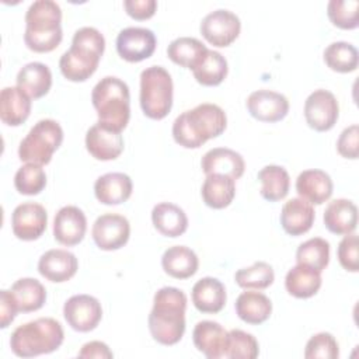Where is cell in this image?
<instances>
[{
  "instance_id": "15",
  "label": "cell",
  "mask_w": 359,
  "mask_h": 359,
  "mask_svg": "<svg viewBox=\"0 0 359 359\" xmlns=\"http://www.w3.org/2000/svg\"><path fill=\"white\" fill-rule=\"evenodd\" d=\"M247 109L250 115L261 122L282 121L289 112L287 98L272 90H257L247 98Z\"/></svg>"
},
{
  "instance_id": "24",
  "label": "cell",
  "mask_w": 359,
  "mask_h": 359,
  "mask_svg": "<svg viewBox=\"0 0 359 359\" xmlns=\"http://www.w3.org/2000/svg\"><path fill=\"white\" fill-rule=\"evenodd\" d=\"M325 227L338 236H346L355 231L358 226V208L345 198L331 201L324 212Z\"/></svg>"
},
{
  "instance_id": "21",
  "label": "cell",
  "mask_w": 359,
  "mask_h": 359,
  "mask_svg": "<svg viewBox=\"0 0 359 359\" xmlns=\"http://www.w3.org/2000/svg\"><path fill=\"white\" fill-rule=\"evenodd\" d=\"M334 184L331 177L318 168L304 170L296 180V191L300 198L311 205H321L332 195Z\"/></svg>"
},
{
  "instance_id": "29",
  "label": "cell",
  "mask_w": 359,
  "mask_h": 359,
  "mask_svg": "<svg viewBox=\"0 0 359 359\" xmlns=\"http://www.w3.org/2000/svg\"><path fill=\"white\" fill-rule=\"evenodd\" d=\"M15 80L17 87L34 100L48 94L52 87V73L49 67L41 62H31L22 66Z\"/></svg>"
},
{
  "instance_id": "7",
  "label": "cell",
  "mask_w": 359,
  "mask_h": 359,
  "mask_svg": "<svg viewBox=\"0 0 359 359\" xmlns=\"http://www.w3.org/2000/svg\"><path fill=\"white\" fill-rule=\"evenodd\" d=\"M172 79L163 66H150L140 73V107L150 119H163L172 107Z\"/></svg>"
},
{
  "instance_id": "6",
  "label": "cell",
  "mask_w": 359,
  "mask_h": 359,
  "mask_svg": "<svg viewBox=\"0 0 359 359\" xmlns=\"http://www.w3.org/2000/svg\"><path fill=\"white\" fill-rule=\"evenodd\" d=\"M65 338L60 323L41 317L17 327L10 338L11 351L20 358H32L56 351Z\"/></svg>"
},
{
  "instance_id": "26",
  "label": "cell",
  "mask_w": 359,
  "mask_h": 359,
  "mask_svg": "<svg viewBox=\"0 0 359 359\" xmlns=\"http://www.w3.org/2000/svg\"><path fill=\"white\" fill-rule=\"evenodd\" d=\"M192 303L201 313H219L227 300L224 285L212 276L199 279L192 287Z\"/></svg>"
},
{
  "instance_id": "1",
  "label": "cell",
  "mask_w": 359,
  "mask_h": 359,
  "mask_svg": "<svg viewBox=\"0 0 359 359\" xmlns=\"http://www.w3.org/2000/svg\"><path fill=\"white\" fill-rule=\"evenodd\" d=\"M187 294L172 286L161 287L153 299L149 314V330L154 341L161 345H175L185 332Z\"/></svg>"
},
{
  "instance_id": "38",
  "label": "cell",
  "mask_w": 359,
  "mask_h": 359,
  "mask_svg": "<svg viewBox=\"0 0 359 359\" xmlns=\"http://www.w3.org/2000/svg\"><path fill=\"white\" fill-rule=\"evenodd\" d=\"M296 261L321 272L330 262V243L321 237L306 240L297 247Z\"/></svg>"
},
{
  "instance_id": "35",
  "label": "cell",
  "mask_w": 359,
  "mask_h": 359,
  "mask_svg": "<svg viewBox=\"0 0 359 359\" xmlns=\"http://www.w3.org/2000/svg\"><path fill=\"white\" fill-rule=\"evenodd\" d=\"M258 180L261 181V196L269 202H276L283 199L290 187V177L287 171L275 164L265 165L258 172Z\"/></svg>"
},
{
  "instance_id": "12",
  "label": "cell",
  "mask_w": 359,
  "mask_h": 359,
  "mask_svg": "<svg viewBox=\"0 0 359 359\" xmlns=\"http://www.w3.org/2000/svg\"><path fill=\"white\" fill-rule=\"evenodd\" d=\"M156 43L154 32L143 27L123 28L116 36L118 55L130 63L150 57L156 49Z\"/></svg>"
},
{
  "instance_id": "37",
  "label": "cell",
  "mask_w": 359,
  "mask_h": 359,
  "mask_svg": "<svg viewBox=\"0 0 359 359\" xmlns=\"http://www.w3.org/2000/svg\"><path fill=\"white\" fill-rule=\"evenodd\" d=\"M324 62L334 72L351 73L358 67L359 53L352 43L337 41L325 48Z\"/></svg>"
},
{
  "instance_id": "32",
  "label": "cell",
  "mask_w": 359,
  "mask_h": 359,
  "mask_svg": "<svg viewBox=\"0 0 359 359\" xmlns=\"http://www.w3.org/2000/svg\"><path fill=\"white\" fill-rule=\"evenodd\" d=\"M236 313L247 324H262L272 313V302L261 292H243L236 300Z\"/></svg>"
},
{
  "instance_id": "47",
  "label": "cell",
  "mask_w": 359,
  "mask_h": 359,
  "mask_svg": "<svg viewBox=\"0 0 359 359\" xmlns=\"http://www.w3.org/2000/svg\"><path fill=\"white\" fill-rule=\"evenodd\" d=\"M18 313V306L11 290L3 289L0 292V327L7 328Z\"/></svg>"
},
{
  "instance_id": "11",
  "label": "cell",
  "mask_w": 359,
  "mask_h": 359,
  "mask_svg": "<svg viewBox=\"0 0 359 359\" xmlns=\"http://www.w3.org/2000/svg\"><path fill=\"white\" fill-rule=\"evenodd\" d=\"M63 316L74 331L88 332L101 321L102 307L94 296L74 294L66 300L63 306Z\"/></svg>"
},
{
  "instance_id": "2",
  "label": "cell",
  "mask_w": 359,
  "mask_h": 359,
  "mask_svg": "<svg viewBox=\"0 0 359 359\" xmlns=\"http://www.w3.org/2000/svg\"><path fill=\"white\" fill-rule=\"evenodd\" d=\"M224 111L210 102H203L180 114L172 123L174 140L185 149H198L209 139L217 137L226 129Z\"/></svg>"
},
{
  "instance_id": "41",
  "label": "cell",
  "mask_w": 359,
  "mask_h": 359,
  "mask_svg": "<svg viewBox=\"0 0 359 359\" xmlns=\"http://www.w3.org/2000/svg\"><path fill=\"white\" fill-rule=\"evenodd\" d=\"M259 353L258 341L250 332L243 330H231L227 335L226 358L230 359H255Z\"/></svg>"
},
{
  "instance_id": "34",
  "label": "cell",
  "mask_w": 359,
  "mask_h": 359,
  "mask_svg": "<svg viewBox=\"0 0 359 359\" xmlns=\"http://www.w3.org/2000/svg\"><path fill=\"white\" fill-rule=\"evenodd\" d=\"M227 60L222 53L208 49L196 66L192 69L195 80L206 87L219 86L227 76Z\"/></svg>"
},
{
  "instance_id": "25",
  "label": "cell",
  "mask_w": 359,
  "mask_h": 359,
  "mask_svg": "<svg viewBox=\"0 0 359 359\" xmlns=\"http://www.w3.org/2000/svg\"><path fill=\"white\" fill-rule=\"evenodd\" d=\"M31 112V97L20 87H4L0 93V119L8 126L24 123Z\"/></svg>"
},
{
  "instance_id": "8",
  "label": "cell",
  "mask_w": 359,
  "mask_h": 359,
  "mask_svg": "<svg viewBox=\"0 0 359 359\" xmlns=\"http://www.w3.org/2000/svg\"><path fill=\"white\" fill-rule=\"evenodd\" d=\"M63 142V129L55 119L38 121L21 140L18 157L25 163L45 165Z\"/></svg>"
},
{
  "instance_id": "39",
  "label": "cell",
  "mask_w": 359,
  "mask_h": 359,
  "mask_svg": "<svg viewBox=\"0 0 359 359\" xmlns=\"http://www.w3.org/2000/svg\"><path fill=\"white\" fill-rule=\"evenodd\" d=\"M275 273L268 262L257 261L248 268H241L236 272L234 280L243 289H266L273 283Z\"/></svg>"
},
{
  "instance_id": "36",
  "label": "cell",
  "mask_w": 359,
  "mask_h": 359,
  "mask_svg": "<svg viewBox=\"0 0 359 359\" xmlns=\"http://www.w3.org/2000/svg\"><path fill=\"white\" fill-rule=\"evenodd\" d=\"M208 48L196 38L180 36L170 42L167 56L175 63L187 69H194Z\"/></svg>"
},
{
  "instance_id": "43",
  "label": "cell",
  "mask_w": 359,
  "mask_h": 359,
  "mask_svg": "<svg viewBox=\"0 0 359 359\" xmlns=\"http://www.w3.org/2000/svg\"><path fill=\"white\" fill-rule=\"evenodd\" d=\"M339 356V346L337 339L330 332H318L313 335L304 349L306 359H337Z\"/></svg>"
},
{
  "instance_id": "3",
  "label": "cell",
  "mask_w": 359,
  "mask_h": 359,
  "mask_svg": "<svg viewBox=\"0 0 359 359\" xmlns=\"http://www.w3.org/2000/svg\"><path fill=\"white\" fill-rule=\"evenodd\" d=\"M105 49L104 35L94 27L79 28L72 39V46L59 60L65 79L70 81H86L98 67Z\"/></svg>"
},
{
  "instance_id": "33",
  "label": "cell",
  "mask_w": 359,
  "mask_h": 359,
  "mask_svg": "<svg viewBox=\"0 0 359 359\" xmlns=\"http://www.w3.org/2000/svg\"><path fill=\"white\" fill-rule=\"evenodd\" d=\"M10 290L18 306V311H36L45 304L46 289L35 278H21L11 285Z\"/></svg>"
},
{
  "instance_id": "46",
  "label": "cell",
  "mask_w": 359,
  "mask_h": 359,
  "mask_svg": "<svg viewBox=\"0 0 359 359\" xmlns=\"http://www.w3.org/2000/svg\"><path fill=\"white\" fill-rule=\"evenodd\" d=\"M123 7L135 20H147L154 15L157 8L156 0H125Z\"/></svg>"
},
{
  "instance_id": "9",
  "label": "cell",
  "mask_w": 359,
  "mask_h": 359,
  "mask_svg": "<svg viewBox=\"0 0 359 359\" xmlns=\"http://www.w3.org/2000/svg\"><path fill=\"white\" fill-rule=\"evenodd\" d=\"M199 29L202 36L210 45L224 48L237 39L241 29V22L233 11L219 8L203 17Z\"/></svg>"
},
{
  "instance_id": "45",
  "label": "cell",
  "mask_w": 359,
  "mask_h": 359,
  "mask_svg": "<svg viewBox=\"0 0 359 359\" xmlns=\"http://www.w3.org/2000/svg\"><path fill=\"white\" fill-rule=\"evenodd\" d=\"M358 142H359V126L353 123L341 132L337 140V150L342 157L356 160L359 156Z\"/></svg>"
},
{
  "instance_id": "14",
  "label": "cell",
  "mask_w": 359,
  "mask_h": 359,
  "mask_svg": "<svg viewBox=\"0 0 359 359\" xmlns=\"http://www.w3.org/2000/svg\"><path fill=\"white\" fill-rule=\"evenodd\" d=\"M48 213L41 203L25 202L18 205L11 215V229L17 238L32 241L46 230Z\"/></svg>"
},
{
  "instance_id": "13",
  "label": "cell",
  "mask_w": 359,
  "mask_h": 359,
  "mask_svg": "<svg viewBox=\"0 0 359 359\" xmlns=\"http://www.w3.org/2000/svg\"><path fill=\"white\" fill-rule=\"evenodd\" d=\"M94 243L104 251H112L123 247L130 236L128 219L118 213H105L97 217L91 230Z\"/></svg>"
},
{
  "instance_id": "18",
  "label": "cell",
  "mask_w": 359,
  "mask_h": 359,
  "mask_svg": "<svg viewBox=\"0 0 359 359\" xmlns=\"http://www.w3.org/2000/svg\"><path fill=\"white\" fill-rule=\"evenodd\" d=\"M79 268L76 255L67 250L53 248L41 255L38 261L39 273L55 283H62L72 279Z\"/></svg>"
},
{
  "instance_id": "48",
  "label": "cell",
  "mask_w": 359,
  "mask_h": 359,
  "mask_svg": "<svg viewBox=\"0 0 359 359\" xmlns=\"http://www.w3.org/2000/svg\"><path fill=\"white\" fill-rule=\"evenodd\" d=\"M79 358H97V359H111L114 353L109 351L108 345L101 341H91L81 346L80 352L77 353Z\"/></svg>"
},
{
  "instance_id": "31",
  "label": "cell",
  "mask_w": 359,
  "mask_h": 359,
  "mask_svg": "<svg viewBox=\"0 0 359 359\" xmlns=\"http://www.w3.org/2000/svg\"><path fill=\"white\" fill-rule=\"evenodd\" d=\"M321 272L297 264L287 271L285 278V287L289 294L297 299H309L314 296L321 287Z\"/></svg>"
},
{
  "instance_id": "10",
  "label": "cell",
  "mask_w": 359,
  "mask_h": 359,
  "mask_svg": "<svg viewBox=\"0 0 359 359\" xmlns=\"http://www.w3.org/2000/svg\"><path fill=\"white\" fill-rule=\"evenodd\" d=\"M339 115V105L335 95L324 88L314 90L304 102V118L309 126L317 132L334 128Z\"/></svg>"
},
{
  "instance_id": "28",
  "label": "cell",
  "mask_w": 359,
  "mask_h": 359,
  "mask_svg": "<svg viewBox=\"0 0 359 359\" xmlns=\"http://www.w3.org/2000/svg\"><path fill=\"white\" fill-rule=\"evenodd\" d=\"M161 266L167 275L175 279H187L196 273L198 255L185 245L168 247L161 257Z\"/></svg>"
},
{
  "instance_id": "19",
  "label": "cell",
  "mask_w": 359,
  "mask_h": 359,
  "mask_svg": "<svg viewBox=\"0 0 359 359\" xmlns=\"http://www.w3.org/2000/svg\"><path fill=\"white\" fill-rule=\"evenodd\" d=\"M229 332L216 321H199L192 332L194 345L209 359L226 358Z\"/></svg>"
},
{
  "instance_id": "30",
  "label": "cell",
  "mask_w": 359,
  "mask_h": 359,
  "mask_svg": "<svg viewBox=\"0 0 359 359\" xmlns=\"http://www.w3.org/2000/svg\"><path fill=\"white\" fill-rule=\"evenodd\" d=\"M201 194L206 206L212 209L227 208L236 195V180L222 174L206 175Z\"/></svg>"
},
{
  "instance_id": "5",
  "label": "cell",
  "mask_w": 359,
  "mask_h": 359,
  "mask_svg": "<svg viewBox=\"0 0 359 359\" xmlns=\"http://www.w3.org/2000/svg\"><path fill=\"white\" fill-rule=\"evenodd\" d=\"M91 101L98 122L116 132H122L130 118V95L128 84L114 76L101 79L93 88Z\"/></svg>"
},
{
  "instance_id": "23",
  "label": "cell",
  "mask_w": 359,
  "mask_h": 359,
  "mask_svg": "<svg viewBox=\"0 0 359 359\" xmlns=\"http://www.w3.org/2000/svg\"><path fill=\"white\" fill-rule=\"evenodd\" d=\"M132 180L123 172H107L95 180V198L104 205H119L132 195Z\"/></svg>"
},
{
  "instance_id": "44",
  "label": "cell",
  "mask_w": 359,
  "mask_h": 359,
  "mask_svg": "<svg viewBox=\"0 0 359 359\" xmlns=\"http://www.w3.org/2000/svg\"><path fill=\"white\" fill-rule=\"evenodd\" d=\"M338 261L341 266L349 272L359 271V245L358 236L351 233L344 236V238L338 244Z\"/></svg>"
},
{
  "instance_id": "40",
  "label": "cell",
  "mask_w": 359,
  "mask_h": 359,
  "mask_svg": "<svg viewBox=\"0 0 359 359\" xmlns=\"http://www.w3.org/2000/svg\"><path fill=\"white\" fill-rule=\"evenodd\" d=\"M46 185V174L41 164L25 163L14 175V187L22 195H38Z\"/></svg>"
},
{
  "instance_id": "4",
  "label": "cell",
  "mask_w": 359,
  "mask_h": 359,
  "mask_svg": "<svg viewBox=\"0 0 359 359\" xmlns=\"http://www.w3.org/2000/svg\"><path fill=\"white\" fill-rule=\"evenodd\" d=\"M62 10L53 0L34 1L25 14L24 42L28 49L45 53L59 46L63 38Z\"/></svg>"
},
{
  "instance_id": "27",
  "label": "cell",
  "mask_w": 359,
  "mask_h": 359,
  "mask_svg": "<svg viewBox=\"0 0 359 359\" xmlns=\"http://www.w3.org/2000/svg\"><path fill=\"white\" fill-rule=\"evenodd\" d=\"M151 222L156 230L165 237H178L188 229L185 212L171 202L157 203L151 210Z\"/></svg>"
},
{
  "instance_id": "16",
  "label": "cell",
  "mask_w": 359,
  "mask_h": 359,
  "mask_svg": "<svg viewBox=\"0 0 359 359\" xmlns=\"http://www.w3.org/2000/svg\"><path fill=\"white\" fill-rule=\"evenodd\" d=\"M87 219L84 212L73 205L63 206L53 219V237L57 243L72 247L79 244L86 234Z\"/></svg>"
},
{
  "instance_id": "22",
  "label": "cell",
  "mask_w": 359,
  "mask_h": 359,
  "mask_svg": "<svg viewBox=\"0 0 359 359\" xmlns=\"http://www.w3.org/2000/svg\"><path fill=\"white\" fill-rule=\"evenodd\" d=\"M316 219L314 208L303 198H292L282 206L280 224L290 236H300L307 233Z\"/></svg>"
},
{
  "instance_id": "17",
  "label": "cell",
  "mask_w": 359,
  "mask_h": 359,
  "mask_svg": "<svg viewBox=\"0 0 359 359\" xmlns=\"http://www.w3.org/2000/svg\"><path fill=\"white\" fill-rule=\"evenodd\" d=\"M86 147L97 160H115L123 151V139L121 132L97 122L86 133Z\"/></svg>"
},
{
  "instance_id": "20",
  "label": "cell",
  "mask_w": 359,
  "mask_h": 359,
  "mask_svg": "<svg viewBox=\"0 0 359 359\" xmlns=\"http://www.w3.org/2000/svg\"><path fill=\"white\" fill-rule=\"evenodd\" d=\"M202 171L206 175L222 174L238 180L244 174L245 163L240 153L227 147H215L206 151L201 160Z\"/></svg>"
},
{
  "instance_id": "42",
  "label": "cell",
  "mask_w": 359,
  "mask_h": 359,
  "mask_svg": "<svg viewBox=\"0 0 359 359\" xmlns=\"http://www.w3.org/2000/svg\"><path fill=\"white\" fill-rule=\"evenodd\" d=\"M358 0H331L327 6V14L331 22L341 29H355L359 25Z\"/></svg>"
}]
</instances>
